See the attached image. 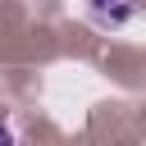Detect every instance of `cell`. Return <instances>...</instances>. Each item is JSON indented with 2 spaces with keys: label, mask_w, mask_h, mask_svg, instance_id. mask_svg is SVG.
I'll return each instance as SVG.
<instances>
[{
  "label": "cell",
  "mask_w": 146,
  "mask_h": 146,
  "mask_svg": "<svg viewBox=\"0 0 146 146\" xmlns=\"http://www.w3.org/2000/svg\"><path fill=\"white\" fill-rule=\"evenodd\" d=\"M0 146H18V141H14V132H9L5 123H0Z\"/></svg>",
  "instance_id": "2"
},
{
  "label": "cell",
  "mask_w": 146,
  "mask_h": 146,
  "mask_svg": "<svg viewBox=\"0 0 146 146\" xmlns=\"http://www.w3.org/2000/svg\"><path fill=\"white\" fill-rule=\"evenodd\" d=\"M87 9L100 27H123V23H132L137 0H87Z\"/></svg>",
  "instance_id": "1"
}]
</instances>
